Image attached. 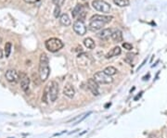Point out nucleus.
<instances>
[{
	"label": "nucleus",
	"mask_w": 167,
	"mask_h": 138,
	"mask_svg": "<svg viewBox=\"0 0 167 138\" xmlns=\"http://www.w3.org/2000/svg\"><path fill=\"white\" fill-rule=\"evenodd\" d=\"M49 60L48 57L46 53L41 54L40 56V64H39V77L42 82H46L48 79L50 74V68H49Z\"/></svg>",
	"instance_id": "1"
},
{
	"label": "nucleus",
	"mask_w": 167,
	"mask_h": 138,
	"mask_svg": "<svg viewBox=\"0 0 167 138\" xmlns=\"http://www.w3.org/2000/svg\"><path fill=\"white\" fill-rule=\"evenodd\" d=\"M45 46H46V48L49 52L55 53V52H58L59 50H60L64 45H63L62 41L58 38H50L46 41Z\"/></svg>",
	"instance_id": "2"
},
{
	"label": "nucleus",
	"mask_w": 167,
	"mask_h": 138,
	"mask_svg": "<svg viewBox=\"0 0 167 138\" xmlns=\"http://www.w3.org/2000/svg\"><path fill=\"white\" fill-rule=\"evenodd\" d=\"M92 7L99 11V12H102V13H109L111 10V5L109 3H107L104 0H94L92 2Z\"/></svg>",
	"instance_id": "3"
},
{
	"label": "nucleus",
	"mask_w": 167,
	"mask_h": 138,
	"mask_svg": "<svg viewBox=\"0 0 167 138\" xmlns=\"http://www.w3.org/2000/svg\"><path fill=\"white\" fill-rule=\"evenodd\" d=\"M93 79L97 84H109L113 82V79L112 78V76L107 75L104 72H97L94 74Z\"/></svg>",
	"instance_id": "4"
},
{
	"label": "nucleus",
	"mask_w": 167,
	"mask_h": 138,
	"mask_svg": "<svg viewBox=\"0 0 167 138\" xmlns=\"http://www.w3.org/2000/svg\"><path fill=\"white\" fill-rule=\"evenodd\" d=\"M59 96V84L57 82L52 81L48 84V100L55 102Z\"/></svg>",
	"instance_id": "5"
},
{
	"label": "nucleus",
	"mask_w": 167,
	"mask_h": 138,
	"mask_svg": "<svg viewBox=\"0 0 167 138\" xmlns=\"http://www.w3.org/2000/svg\"><path fill=\"white\" fill-rule=\"evenodd\" d=\"M20 83H21V90L23 92H25V93H28L29 92V88H30L31 81H30L29 76L25 73H23V72L20 73Z\"/></svg>",
	"instance_id": "6"
},
{
	"label": "nucleus",
	"mask_w": 167,
	"mask_h": 138,
	"mask_svg": "<svg viewBox=\"0 0 167 138\" xmlns=\"http://www.w3.org/2000/svg\"><path fill=\"white\" fill-rule=\"evenodd\" d=\"M6 80L10 84H17L20 81V73L16 70H8L5 74Z\"/></svg>",
	"instance_id": "7"
},
{
	"label": "nucleus",
	"mask_w": 167,
	"mask_h": 138,
	"mask_svg": "<svg viewBox=\"0 0 167 138\" xmlns=\"http://www.w3.org/2000/svg\"><path fill=\"white\" fill-rule=\"evenodd\" d=\"M73 28H74V31L80 36L85 35V34L86 33V31H87L84 21H75L74 25H73Z\"/></svg>",
	"instance_id": "8"
},
{
	"label": "nucleus",
	"mask_w": 167,
	"mask_h": 138,
	"mask_svg": "<svg viewBox=\"0 0 167 138\" xmlns=\"http://www.w3.org/2000/svg\"><path fill=\"white\" fill-rule=\"evenodd\" d=\"M105 23L101 21H97V20H90L88 28L92 32H97L98 30H101L102 27H104Z\"/></svg>",
	"instance_id": "9"
},
{
	"label": "nucleus",
	"mask_w": 167,
	"mask_h": 138,
	"mask_svg": "<svg viewBox=\"0 0 167 138\" xmlns=\"http://www.w3.org/2000/svg\"><path fill=\"white\" fill-rule=\"evenodd\" d=\"M87 86H88L89 90L91 91V93H92L94 95H96V96L99 95V87H98V84H97L93 78L88 79V81H87Z\"/></svg>",
	"instance_id": "10"
},
{
	"label": "nucleus",
	"mask_w": 167,
	"mask_h": 138,
	"mask_svg": "<svg viewBox=\"0 0 167 138\" xmlns=\"http://www.w3.org/2000/svg\"><path fill=\"white\" fill-rule=\"evenodd\" d=\"M63 94L68 98H74L75 95V89L72 84H67L63 88Z\"/></svg>",
	"instance_id": "11"
},
{
	"label": "nucleus",
	"mask_w": 167,
	"mask_h": 138,
	"mask_svg": "<svg viewBox=\"0 0 167 138\" xmlns=\"http://www.w3.org/2000/svg\"><path fill=\"white\" fill-rule=\"evenodd\" d=\"M112 29H104L101 32H99L97 35L99 39L101 40H107L110 37H112Z\"/></svg>",
	"instance_id": "12"
},
{
	"label": "nucleus",
	"mask_w": 167,
	"mask_h": 138,
	"mask_svg": "<svg viewBox=\"0 0 167 138\" xmlns=\"http://www.w3.org/2000/svg\"><path fill=\"white\" fill-rule=\"evenodd\" d=\"M112 39L116 43L123 42V32H122V31L119 30V29L113 30L112 34Z\"/></svg>",
	"instance_id": "13"
},
{
	"label": "nucleus",
	"mask_w": 167,
	"mask_h": 138,
	"mask_svg": "<svg viewBox=\"0 0 167 138\" xmlns=\"http://www.w3.org/2000/svg\"><path fill=\"white\" fill-rule=\"evenodd\" d=\"M122 53V49H121V47H113L112 49H111L107 54H106V58H113V57H116V56H118V55H120Z\"/></svg>",
	"instance_id": "14"
},
{
	"label": "nucleus",
	"mask_w": 167,
	"mask_h": 138,
	"mask_svg": "<svg viewBox=\"0 0 167 138\" xmlns=\"http://www.w3.org/2000/svg\"><path fill=\"white\" fill-rule=\"evenodd\" d=\"M91 20H97V21H103L104 23H108V22H110L112 20V16H105V15H98V14H97V15H94L91 18Z\"/></svg>",
	"instance_id": "15"
},
{
	"label": "nucleus",
	"mask_w": 167,
	"mask_h": 138,
	"mask_svg": "<svg viewBox=\"0 0 167 138\" xmlns=\"http://www.w3.org/2000/svg\"><path fill=\"white\" fill-rule=\"evenodd\" d=\"M59 22H60V24L61 25H63V26H69L70 24H71V19H70V17H69V15L68 14H66V13H64V14H62L61 16H60V18H59Z\"/></svg>",
	"instance_id": "16"
},
{
	"label": "nucleus",
	"mask_w": 167,
	"mask_h": 138,
	"mask_svg": "<svg viewBox=\"0 0 167 138\" xmlns=\"http://www.w3.org/2000/svg\"><path fill=\"white\" fill-rule=\"evenodd\" d=\"M84 45L86 48L88 49H94L95 47H96V44L94 42V40L90 37H87L84 40Z\"/></svg>",
	"instance_id": "17"
},
{
	"label": "nucleus",
	"mask_w": 167,
	"mask_h": 138,
	"mask_svg": "<svg viewBox=\"0 0 167 138\" xmlns=\"http://www.w3.org/2000/svg\"><path fill=\"white\" fill-rule=\"evenodd\" d=\"M107 75L109 76H113L117 73V69L112 67V66H108L104 69V71H103Z\"/></svg>",
	"instance_id": "18"
},
{
	"label": "nucleus",
	"mask_w": 167,
	"mask_h": 138,
	"mask_svg": "<svg viewBox=\"0 0 167 138\" xmlns=\"http://www.w3.org/2000/svg\"><path fill=\"white\" fill-rule=\"evenodd\" d=\"M83 11V6L82 5H80V4H78L74 9V10H73V12H72V14H73V17L74 18H77V17H79V15L81 14V12Z\"/></svg>",
	"instance_id": "19"
},
{
	"label": "nucleus",
	"mask_w": 167,
	"mask_h": 138,
	"mask_svg": "<svg viewBox=\"0 0 167 138\" xmlns=\"http://www.w3.org/2000/svg\"><path fill=\"white\" fill-rule=\"evenodd\" d=\"M113 2L115 5L119 6V7H127L130 5V2H129V0H113Z\"/></svg>",
	"instance_id": "20"
},
{
	"label": "nucleus",
	"mask_w": 167,
	"mask_h": 138,
	"mask_svg": "<svg viewBox=\"0 0 167 138\" xmlns=\"http://www.w3.org/2000/svg\"><path fill=\"white\" fill-rule=\"evenodd\" d=\"M11 47H12V44L10 42H8L5 45V56H6V58L9 57L10 52H11Z\"/></svg>",
	"instance_id": "21"
},
{
	"label": "nucleus",
	"mask_w": 167,
	"mask_h": 138,
	"mask_svg": "<svg viewBox=\"0 0 167 138\" xmlns=\"http://www.w3.org/2000/svg\"><path fill=\"white\" fill-rule=\"evenodd\" d=\"M60 15V7L56 6L55 9H54V17L55 18H59Z\"/></svg>",
	"instance_id": "22"
},
{
	"label": "nucleus",
	"mask_w": 167,
	"mask_h": 138,
	"mask_svg": "<svg viewBox=\"0 0 167 138\" xmlns=\"http://www.w3.org/2000/svg\"><path fill=\"white\" fill-rule=\"evenodd\" d=\"M52 2H53L56 6L61 7V6L64 4V0H52Z\"/></svg>",
	"instance_id": "23"
},
{
	"label": "nucleus",
	"mask_w": 167,
	"mask_h": 138,
	"mask_svg": "<svg viewBox=\"0 0 167 138\" xmlns=\"http://www.w3.org/2000/svg\"><path fill=\"white\" fill-rule=\"evenodd\" d=\"M123 47L124 49L128 50V51L133 49V46H132L131 44H129V43H123Z\"/></svg>",
	"instance_id": "24"
},
{
	"label": "nucleus",
	"mask_w": 167,
	"mask_h": 138,
	"mask_svg": "<svg viewBox=\"0 0 167 138\" xmlns=\"http://www.w3.org/2000/svg\"><path fill=\"white\" fill-rule=\"evenodd\" d=\"M23 1L25 3H28V4H35L38 1V0H23Z\"/></svg>",
	"instance_id": "25"
},
{
	"label": "nucleus",
	"mask_w": 167,
	"mask_h": 138,
	"mask_svg": "<svg viewBox=\"0 0 167 138\" xmlns=\"http://www.w3.org/2000/svg\"><path fill=\"white\" fill-rule=\"evenodd\" d=\"M141 95H142V92H141V93H140V94H139V95H137V96L135 97V100H138V99H139V97H140Z\"/></svg>",
	"instance_id": "26"
},
{
	"label": "nucleus",
	"mask_w": 167,
	"mask_h": 138,
	"mask_svg": "<svg viewBox=\"0 0 167 138\" xmlns=\"http://www.w3.org/2000/svg\"><path fill=\"white\" fill-rule=\"evenodd\" d=\"M3 58V51L2 49H0V58Z\"/></svg>",
	"instance_id": "27"
},
{
	"label": "nucleus",
	"mask_w": 167,
	"mask_h": 138,
	"mask_svg": "<svg viewBox=\"0 0 167 138\" xmlns=\"http://www.w3.org/2000/svg\"><path fill=\"white\" fill-rule=\"evenodd\" d=\"M1 43H2V37L0 36V45H1Z\"/></svg>",
	"instance_id": "28"
},
{
	"label": "nucleus",
	"mask_w": 167,
	"mask_h": 138,
	"mask_svg": "<svg viewBox=\"0 0 167 138\" xmlns=\"http://www.w3.org/2000/svg\"><path fill=\"white\" fill-rule=\"evenodd\" d=\"M83 1H85V0H83Z\"/></svg>",
	"instance_id": "29"
}]
</instances>
